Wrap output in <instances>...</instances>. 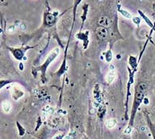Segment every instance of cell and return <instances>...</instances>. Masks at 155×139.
<instances>
[{
    "instance_id": "obj_3",
    "label": "cell",
    "mask_w": 155,
    "mask_h": 139,
    "mask_svg": "<svg viewBox=\"0 0 155 139\" xmlns=\"http://www.w3.org/2000/svg\"><path fill=\"white\" fill-rule=\"evenodd\" d=\"M116 71L114 70V69H111L110 71H108V73L106 75V81L108 83H112L114 80H115V78H116Z\"/></svg>"
},
{
    "instance_id": "obj_5",
    "label": "cell",
    "mask_w": 155,
    "mask_h": 139,
    "mask_svg": "<svg viewBox=\"0 0 155 139\" xmlns=\"http://www.w3.org/2000/svg\"><path fill=\"white\" fill-rule=\"evenodd\" d=\"M105 124H106L107 128L111 129V128H114L116 125V121L115 119H109L107 121H106Z\"/></svg>"
},
{
    "instance_id": "obj_1",
    "label": "cell",
    "mask_w": 155,
    "mask_h": 139,
    "mask_svg": "<svg viewBox=\"0 0 155 139\" xmlns=\"http://www.w3.org/2000/svg\"><path fill=\"white\" fill-rule=\"evenodd\" d=\"M11 49V52L12 53V54L14 55V57L18 60H20V59L23 58L24 57V52L25 50H23L22 49Z\"/></svg>"
},
{
    "instance_id": "obj_8",
    "label": "cell",
    "mask_w": 155,
    "mask_h": 139,
    "mask_svg": "<svg viewBox=\"0 0 155 139\" xmlns=\"http://www.w3.org/2000/svg\"><path fill=\"white\" fill-rule=\"evenodd\" d=\"M120 12L121 13V15H123V16H124L125 18H128V19H129V18L132 17V15H131L130 13H128V12H126V11L120 10Z\"/></svg>"
},
{
    "instance_id": "obj_2",
    "label": "cell",
    "mask_w": 155,
    "mask_h": 139,
    "mask_svg": "<svg viewBox=\"0 0 155 139\" xmlns=\"http://www.w3.org/2000/svg\"><path fill=\"white\" fill-rule=\"evenodd\" d=\"M96 33H97V36L99 37V39L101 40H104L105 39L107 36V29L105 28H103V27H100V28H98L96 30Z\"/></svg>"
},
{
    "instance_id": "obj_6",
    "label": "cell",
    "mask_w": 155,
    "mask_h": 139,
    "mask_svg": "<svg viewBox=\"0 0 155 139\" xmlns=\"http://www.w3.org/2000/svg\"><path fill=\"white\" fill-rule=\"evenodd\" d=\"M99 24L101 25H104V26H107L109 25V20L105 16H103L99 19Z\"/></svg>"
},
{
    "instance_id": "obj_9",
    "label": "cell",
    "mask_w": 155,
    "mask_h": 139,
    "mask_svg": "<svg viewBox=\"0 0 155 139\" xmlns=\"http://www.w3.org/2000/svg\"><path fill=\"white\" fill-rule=\"evenodd\" d=\"M111 60V53L110 51L107 52V61H110Z\"/></svg>"
},
{
    "instance_id": "obj_11",
    "label": "cell",
    "mask_w": 155,
    "mask_h": 139,
    "mask_svg": "<svg viewBox=\"0 0 155 139\" xmlns=\"http://www.w3.org/2000/svg\"><path fill=\"white\" fill-rule=\"evenodd\" d=\"M62 138V136H61V135H59V136H57L54 139H61Z\"/></svg>"
},
{
    "instance_id": "obj_10",
    "label": "cell",
    "mask_w": 155,
    "mask_h": 139,
    "mask_svg": "<svg viewBox=\"0 0 155 139\" xmlns=\"http://www.w3.org/2000/svg\"><path fill=\"white\" fill-rule=\"evenodd\" d=\"M133 22L137 23V24H139V23H140V20H139L137 17H134L133 18Z\"/></svg>"
},
{
    "instance_id": "obj_4",
    "label": "cell",
    "mask_w": 155,
    "mask_h": 139,
    "mask_svg": "<svg viewBox=\"0 0 155 139\" xmlns=\"http://www.w3.org/2000/svg\"><path fill=\"white\" fill-rule=\"evenodd\" d=\"M2 108L5 112H9L10 111H11V108H12L11 103H10L8 100H5V101H3L2 104Z\"/></svg>"
},
{
    "instance_id": "obj_7",
    "label": "cell",
    "mask_w": 155,
    "mask_h": 139,
    "mask_svg": "<svg viewBox=\"0 0 155 139\" xmlns=\"http://www.w3.org/2000/svg\"><path fill=\"white\" fill-rule=\"evenodd\" d=\"M12 83L11 80H0V90L2 89V88H4L5 86L9 84V83Z\"/></svg>"
}]
</instances>
